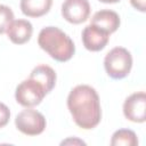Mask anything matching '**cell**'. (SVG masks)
I'll return each mask as SVG.
<instances>
[{
	"label": "cell",
	"instance_id": "obj_6",
	"mask_svg": "<svg viewBox=\"0 0 146 146\" xmlns=\"http://www.w3.org/2000/svg\"><path fill=\"white\" fill-rule=\"evenodd\" d=\"M124 116L132 122L143 123L146 120V94L144 91L131 94L123 104Z\"/></svg>",
	"mask_w": 146,
	"mask_h": 146
},
{
	"label": "cell",
	"instance_id": "obj_17",
	"mask_svg": "<svg viewBox=\"0 0 146 146\" xmlns=\"http://www.w3.org/2000/svg\"><path fill=\"white\" fill-rule=\"evenodd\" d=\"M67 144H80V145H84L86 143L80 140V139H75V138H70V139H66L64 141H62V145H67Z\"/></svg>",
	"mask_w": 146,
	"mask_h": 146
},
{
	"label": "cell",
	"instance_id": "obj_16",
	"mask_svg": "<svg viewBox=\"0 0 146 146\" xmlns=\"http://www.w3.org/2000/svg\"><path fill=\"white\" fill-rule=\"evenodd\" d=\"M130 3L135 9L139 11L144 13L146 10V0H130Z\"/></svg>",
	"mask_w": 146,
	"mask_h": 146
},
{
	"label": "cell",
	"instance_id": "obj_14",
	"mask_svg": "<svg viewBox=\"0 0 146 146\" xmlns=\"http://www.w3.org/2000/svg\"><path fill=\"white\" fill-rule=\"evenodd\" d=\"M13 21H14L13 10L6 5H0V34H3L6 32L8 25Z\"/></svg>",
	"mask_w": 146,
	"mask_h": 146
},
{
	"label": "cell",
	"instance_id": "obj_1",
	"mask_svg": "<svg viewBox=\"0 0 146 146\" xmlns=\"http://www.w3.org/2000/svg\"><path fill=\"white\" fill-rule=\"evenodd\" d=\"M67 107L75 124L84 130L98 125L102 108L97 91L88 84L74 87L67 97Z\"/></svg>",
	"mask_w": 146,
	"mask_h": 146
},
{
	"label": "cell",
	"instance_id": "obj_9",
	"mask_svg": "<svg viewBox=\"0 0 146 146\" xmlns=\"http://www.w3.org/2000/svg\"><path fill=\"white\" fill-rule=\"evenodd\" d=\"M6 33L13 43L23 44L31 39L33 26L26 19H15L8 25Z\"/></svg>",
	"mask_w": 146,
	"mask_h": 146
},
{
	"label": "cell",
	"instance_id": "obj_4",
	"mask_svg": "<svg viewBox=\"0 0 146 146\" xmlns=\"http://www.w3.org/2000/svg\"><path fill=\"white\" fill-rule=\"evenodd\" d=\"M47 95L44 88L34 79H26L22 81L15 91L16 102L24 107H33L39 105Z\"/></svg>",
	"mask_w": 146,
	"mask_h": 146
},
{
	"label": "cell",
	"instance_id": "obj_8",
	"mask_svg": "<svg viewBox=\"0 0 146 146\" xmlns=\"http://www.w3.org/2000/svg\"><path fill=\"white\" fill-rule=\"evenodd\" d=\"M110 40V34L96 25L89 24L82 31V42L86 49L99 51L105 48Z\"/></svg>",
	"mask_w": 146,
	"mask_h": 146
},
{
	"label": "cell",
	"instance_id": "obj_11",
	"mask_svg": "<svg viewBox=\"0 0 146 146\" xmlns=\"http://www.w3.org/2000/svg\"><path fill=\"white\" fill-rule=\"evenodd\" d=\"M29 78L36 80L44 88L47 94H49L54 89V87L56 84V79H57L55 70L52 67L48 66V65H38V66H35L32 70Z\"/></svg>",
	"mask_w": 146,
	"mask_h": 146
},
{
	"label": "cell",
	"instance_id": "obj_7",
	"mask_svg": "<svg viewBox=\"0 0 146 146\" xmlns=\"http://www.w3.org/2000/svg\"><path fill=\"white\" fill-rule=\"evenodd\" d=\"M63 17L72 24H81L89 18L90 5L88 0H65L62 5Z\"/></svg>",
	"mask_w": 146,
	"mask_h": 146
},
{
	"label": "cell",
	"instance_id": "obj_13",
	"mask_svg": "<svg viewBox=\"0 0 146 146\" xmlns=\"http://www.w3.org/2000/svg\"><path fill=\"white\" fill-rule=\"evenodd\" d=\"M111 145L113 146H136L138 145L137 135L129 129H119L116 130L111 139Z\"/></svg>",
	"mask_w": 146,
	"mask_h": 146
},
{
	"label": "cell",
	"instance_id": "obj_3",
	"mask_svg": "<svg viewBox=\"0 0 146 146\" xmlns=\"http://www.w3.org/2000/svg\"><path fill=\"white\" fill-rule=\"evenodd\" d=\"M106 73L115 80L125 78L132 67V56L123 47H115L110 50L104 59Z\"/></svg>",
	"mask_w": 146,
	"mask_h": 146
},
{
	"label": "cell",
	"instance_id": "obj_12",
	"mask_svg": "<svg viewBox=\"0 0 146 146\" xmlns=\"http://www.w3.org/2000/svg\"><path fill=\"white\" fill-rule=\"evenodd\" d=\"M52 5V0H21V10L27 17H41L46 15Z\"/></svg>",
	"mask_w": 146,
	"mask_h": 146
},
{
	"label": "cell",
	"instance_id": "obj_10",
	"mask_svg": "<svg viewBox=\"0 0 146 146\" xmlns=\"http://www.w3.org/2000/svg\"><path fill=\"white\" fill-rule=\"evenodd\" d=\"M90 24L96 25L99 29L107 32L108 34H111V33L115 32L119 29V26H120V16L117 15V13H115L113 10L103 9V10H99V11L95 13V15L91 18Z\"/></svg>",
	"mask_w": 146,
	"mask_h": 146
},
{
	"label": "cell",
	"instance_id": "obj_15",
	"mask_svg": "<svg viewBox=\"0 0 146 146\" xmlns=\"http://www.w3.org/2000/svg\"><path fill=\"white\" fill-rule=\"evenodd\" d=\"M9 119H10V111L8 106L5 105L3 103H0V128H3L5 125H7V123L9 122Z\"/></svg>",
	"mask_w": 146,
	"mask_h": 146
},
{
	"label": "cell",
	"instance_id": "obj_18",
	"mask_svg": "<svg viewBox=\"0 0 146 146\" xmlns=\"http://www.w3.org/2000/svg\"><path fill=\"white\" fill-rule=\"evenodd\" d=\"M99 1L104 3H115V2H119L120 0H99Z\"/></svg>",
	"mask_w": 146,
	"mask_h": 146
},
{
	"label": "cell",
	"instance_id": "obj_5",
	"mask_svg": "<svg viewBox=\"0 0 146 146\" xmlns=\"http://www.w3.org/2000/svg\"><path fill=\"white\" fill-rule=\"evenodd\" d=\"M15 125L24 135L36 136L43 132L46 128V119L40 112L27 107L16 115Z\"/></svg>",
	"mask_w": 146,
	"mask_h": 146
},
{
	"label": "cell",
	"instance_id": "obj_2",
	"mask_svg": "<svg viewBox=\"0 0 146 146\" xmlns=\"http://www.w3.org/2000/svg\"><path fill=\"white\" fill-rule=\"evenodd\" d=\"M38 43L42 50L57 62H67L75 52L72 39L56 26L43 27L39 33Z\"/></svg>",
	"mask_w": 146,
	"mask_h": 146
}]
</instances>
